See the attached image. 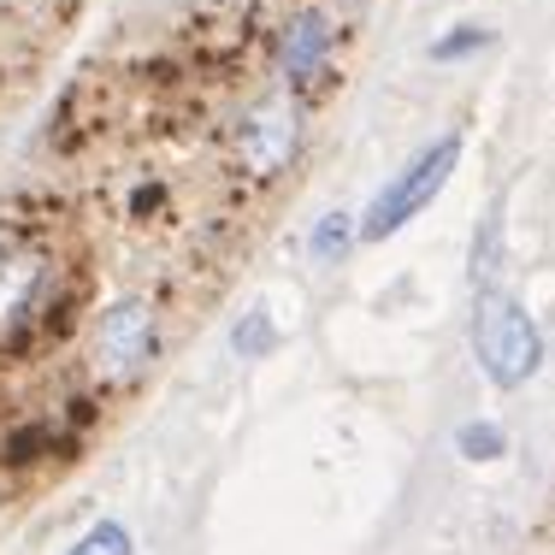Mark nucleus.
<instances>
[{"mask_svg":"<svg viewBox=\"0 0 555 555\" xmlns=\"http://www.w3.org/2000/svg\"><path fill=\"white\" fill-rule=\"evenodd\" d=\"M473 349H479V366L491 373V385H502V390L526 385L538 373V361H544L532 313L514 296H502V289H485L479 308H473Z\"/></svg>","mask_w":555,"mask_h":555,"instance_id":"nucleus-1","label":"nucleus"},{"mask_svg":"<svg viewBox=\"0 0 555 555\" xmlns=\"http://www.w3.org/2000/svg\"><path fill=\"white\" fill-rule=\"evenodd\" d=\"M455 160H461V137H438L426 154H414V160H408L385 190H378V202H373V214L361 219V231L373 236V243H378V236H390V231H402V224L449 183Z\"/></svg>","mask_w":555,"mask_h":555,"instance_id":"nucleus-2","label":"nucleus"},{"mask_svg":"<svg viewBox=\"0 0 555 555\" xmlns=\"http://www.w3.org/2000/svg\"><path fill=\"white\" fill-rule=\"evenodd\" d=\"M95 354L101 366H107L113 378H130L142 361L154 354V313L149 301H113L107 313H101V332H95Z\"/></svg>","mask_w":555,"mask_h":555,"instance_id":"nucleus-3","label":"nucleus"},{"mask_svg":"<svg viewBox=\"0 0 555 555\" xmlns=\"http://www.w3.org/2000/svg\"><path fill=\"white\" fill-rule=\"evenodd\" d=\"M236 154L255 171H278L296 154V107H289V101H260V107L243 118V130H236Z\"/></svg>","mask_w":555,"mask_h":555,"instance_id":"nucleus-4","label":"nucleus"},{"mask_svg":"<svg viewBox=\"0 0 555 555\" xmlns=\"http://www.w3.org/2000/svg\"><path fill=\"white\" fill-rule=\"evenodd\" d=\"M325 48H332V18L325 12H296V18L284 24V36H278V65H284V77H313L325 65Z\"/></svg>","mask_w":555,"mask_h":555,"instance_id":"nucleus-5","label":"nucleus"},{"mask_svg":"<svg viewBox=\"0 0 555 555\" xmlns=\"http://www.w3.org/2000/svg\"><path fill=\"white\" fill-rule=\"evenodd\" d=\"M455 449L467 461H496L502 449H508V438H502V426H491V420H473V426L455 431Z\"/></svg>","mask_w":555,"mask_h":555,"instance_id":"nucleus-6","label":"nucleus"},{"mask_svg":"<svg viewBox=\"0 0 555 555\" xmlns=\"http://www.w3.org/2000/svg\"><path fill=\"white\" fill-rule=\"evenodd\" d=\"M349 236H354V219L332 207V214L313 224V255H320V260H343V255H349Z\"/></svg>","mask_w":555,"mask_h":555,"instance_id":"nucleus-7","label":"nucleus"},{"mask_svg":"<svg viewBox=\"0 0 555 555\" xmlns=\"http://www.w3.org/2000/svg\"><path fill=\"white\" fill-rule=\"evenodd\" d=\"M231 349L236 354H248V361H255V354H267L272 349V320H267V313H243V320H236L231 325Z\"/></svg>","mask_w":555,"mask_h":555,"instance_id":"nucleus-8","label":"nucleus"},{"mask_svg":"<svg viewBox=\"0 0 555 555\" xmlns=\"http://www.w3.org/2000/svg\"><path fill=\"white\" fill-rule=\"evenodd\" d=\"M72 555H137V550H130V532L118 520H101V526H89V538Z\"/></svg>","mask_w":555,"mask_h":555,"instance_id":"nucleus-9","label":"nucleus"},{"mask_svg":"<svg viewBox=\"0 0 555 555\" xmlns=\"http://www.w3.org/2000/svg\"><path fill=\"white\" fill-rule=\"evenodd\" d=\"M491 42V30H467V24H461V30H449L438 48H431V60H461V54H473V48H485Z\"/></svg>","mask_w":555,"mask_h":555,"instance_id":"nucleus-10","label":"nucleus"},{"mask_svg":"<svg viewBox=\"0 0 555 555\" xmlns=\"http://www.w3.org/2000/svg\"><path fill=\"white\" fill-rule=\"evenodd\" d=\"M48 449V426H24L18 438L7 443V461H30V455H42Z\"/></svg>","mask_w":555,"mask_h":555,"instance_id":"nucleus-11","label":"nucleus"}]
</instances>
